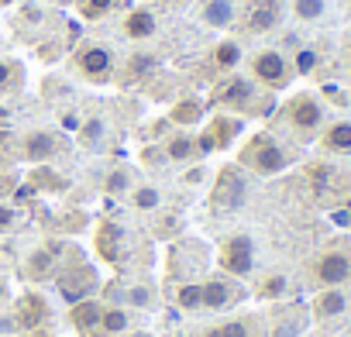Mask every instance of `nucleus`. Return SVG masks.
I'll return each instance as SVG.
<instances>
[{
    "label": "nucleus",
    "instance_id": "obj_1",
    "mask_svg": "<svg viewBox=\"0 0 351 337\" xmlns=\"http://www.w3.org/2000/svg\"><path fill=\"white\" fill-rule=\"evenodd\" d=\"M269 97H272V93L262 90L252 76H245V73H228V76L217 79V86H214V93H210V103H214L217 110L234 114V117H262V114L272 110V100H269Z\"/></svg>",
    "mask_w": 351,
    "mask_h": 337
},
{
    "label": "nucleus",
    "instance_id": "obj_2",
    "mask_svg": "<svg viewBox=\"0 0 351 337\" xmlns=\"http://www.w3.org/2000/svg\"><path fill=\"white\" fill-rule=\"evenodd\" d=\"M238 165L248 168V173H255V176H279L282 168L293 165V151L272 131H258L238 151Z\"/></svg>",
    "mask_w": 351,
    "mask_h": 337
},
{
    "label": "nucleus",
    "instance_id": "obj_3",
    "mask_svg": "<svg viewBox=\"0 0 351 337\" xmlns=\"http://www.w3.org/2000/svg\"><path fill=\"white\" fill-rule=\"evenodd\" d=\"M279 117H282V124L289 127V134L300 138V141L320 138V131H324V124H327V110H324V103H320L317 93H293V97L286 100V107H282Z\"/></svg>",
    "mask_w": 351,
    "mask_h": 337
},
{
    "label": "nucleus",
    "instance_id": "obj_4",
    "mask_svg": "<svg viewBox=\"0 0 351 337\" xmlns=\"http://www.w3.org/2000/svg\"><path fill=\"white\" fill-rule=\"evenodd\" d=\"M310 279L317 289H344L351 286V245L334 241L310 262Z\"/></svg>",
    "mask_w": 351,
    "mask_h": 337
},
{
    "label": "nucleus",
    "instance_id": "obj_5",
    "mask_svg": "<svg viewBox=\"0 0 351 337\" xmlns=\"http://www.w3.org/2000/svg\"><path fill=\"white\" fill-rule=\"evenodd\" d=\"M248 76H252L262 90L279 93V90H286V86L293 83L296 69H293V62H289L279 49H262V52L252 55V62H248Z\"/></svg>",
    "mask_w": 351,
    "mask_h": 337
},
{
    "label": "nucleus",
    "instance_id": "obj_6",
    "mask_svg": "<svg viewBox=\"0 0 351 337\" xmlns=\"http://www.w3.org/2000/svg\"><path fill=\"white\" fill-rule=\"evenodd\" d=\"M73 69L86 83H110L117 76V55L107 42H83L73 55Z\"/></svg>",
    "mask_w": 351,
    "mask_h": 337
},
{
    "label": "nucleus",
    "instance_id": "obj_7",
    "mask_svg": "<svg viewBox=\"0 0 351 337\" xmlns=\"http://www.w3.org/2000/svg\"><path fill=\"white\" fill-rule=\"evenodd\" d=\"M286 14V0H241L238 4V25L245 35H269L279 28Z\"/></svg>",
    "mask_w": 351,
    "mask_h": 337
},
{
    "label": "nucleus",
    "instance_id": "obj_8",
    "mask_svg": "<svg viewBox=\"0 0 351 337\" xmlns=\"http://www.w3.org/2000/svg\"><path fill=\"white\" fill-rule=\"evenodd\" d=\"M248 190H252V183L245 176V168L241 165H224L217 173L214 190H210V207L214 210H238V207H245Z\"/></svg>",
    "mask_w": 351,
    "mask_h": 337
},
{
    "label": "nucleus",
    "instance_id": "obj_9",
    "mask_svg": "<svg viewBox=\"0 0 351 337\" xmlns=\"http://www.w3.org/2000/svg\"><path fill=\"white\" fill-rule=\"evenodd\" d=\"M217 269L231 279H245L255 269V241L248 234H231L217 248Z\"/></svg>",
    "mask_w": 351,
    "mask_h": 337
},
{
    "label": "nucleus",
    "instance_id": "obj_10",
    "mask_svg": "<svg viewBox=\"0 0 351 337\" xmlns=\"http://www.w3.org/2000/svg\"><path fill=\"white\" fill-rule=\"evenodd\" d=\"M66 151V138L56 127H32L18 138V158L25 162H52Z\"/></svg>",
    "mask_w": 351,
    "mask_h": 337
},
{
    "label": "nucleus",
    "instance_id": "obj_11",
    "mask_svg": "<svg viewBox=\"0 0 351 337\" xmlns=\"http://www.w3.org/2000/svg\"><path fill=\"white\" fill-rule=\"evenodd\" d=\"M241 127H245V124H241V117H234V114H217V117H210V121L204 124V131L197 134L200 151L210 155V151H224V148H231V145L238 141Z\"/></svg>",
    "mask_w": 351,
    "mask_h": 337
},
{
    "label": "nucleus",
    "instance_id": "obj_12",
    "mask_svg": "<svg viewBox=\"0 0 351 337\" xmlns=\"http://www.w3.org/2000/svg\"><path fill=\"white\" fill-rule=\"evenodd\" d=\"M56 286L69 303H80V299H90V292L97 289V272L83 262H69L66 269H59Z\"/></svg>",
    "mask_w": 351,
    "mask_h": 337
},
{
    "label": "nucleus",
    "instance_id": "obj_13",
    "mask_svg": "<svg viewBox=\"0 0 351 337\" xmlns=\"http://www.w3.org/2000/svg\"><path fill=\"white\" fill-rule=\"evenodd\" d=\"M241 296H245L241 282L231 279V275H224V272L204 279V313H224V310H231Z\"/></svg>",
    "mask_w": 351,
    "mask_h": 337
},
{
    "label": "nucleus",
    "instance_id": "obj_14",
    "mask_svg": "<svg viewBox=\"0 0 351 337\" xmlns=\"http://www.w3.org/2000/svg\"><path fill=\"white\" fill-rule=\"evenodd\" d=\"M62 248L59 245H42V248H35L25 262H21V275L28 279V282H49V279H56L59 275V269H62Z\"/></svg>",
    "mask_w": 351,
    "mask_h": 337
},
{
    "label": "nucleus",
    "instance_id": "obj_15",
    "mask_svg": "<svg viewBox=\"0 0 351 337\" xmlns=\"http://www.w3.org/2000/svg\"><path fill=\"white\" fill-rule=\"evenodd\" d=\"M310 327V313L303 306H279L265 320V337H300Z\"/></svg>",
    "mask_w": 351,
    "mask_h": 337
},
{
    "label": "nucleus",
    "instance_id": "obj_16",
    "mask_svg": "<svg viewBox=\"0 0 351 337\" xmlns=\"http://www.w3.org/2000/svg\"><path fill=\"white\" fill-rule=\"evenodd\" d=\"M158 148H162L165 162H180V165H190V162L204 158V151H200V141H197V134H193L190 127L165 134V141H162Z\"/></svg>",
    "mask_w": 351,
    "mask_h": 337
},
{
    "label": "nucleus",
    "instance_id": "obj_17",
    "mask_svg": "<svg viewBox=\"0 0 351 337\" xmlns=\"http://www.w3.org/2000/svg\"><path fill=\"white\" fill-rule=\"evenodd\" d=\"M351 306V296L348 289H320L310 303V320H320V323H334L348 313Z\"/></svg>",
    "mask_w": 351,
    "mask_h": 337
},
{
    "label": "nucleus",
    "instance_id": "obj_18",
    "mask_svg": "<svg viewBox=\"0 0 351 337\" xmlns=\"http://www.w3.org/2000/svg\"><path fill=\"white\" fill-rule=\"evenodd\" d=\"M14 327L18 330H38L45 320H49V299L42 292H25L18 303H14Z\"/></svg>",
    "mask_w": 351,
    "mask_h": 337
},
{
    "label": "nucleus",
    "instance_id": "obj_19",
    "mask_svg": "<svg viewBox=\"0 0 351 337\" xmlns=\"http://www.w3.org/2000/svg\"><path fill=\"white\" fill-rule=\"evenodd\" d=\"M200 337H265V320L258 313H241V316H231V320L204 330Z\"/></svg>",
    "mask_w": 351,
    "mask_h": 337
},
{
    "label": "nucleus",
    "instance_id": "obj_20",
    "mask_svg": "<svg viewBox=\"0 0 351 337\" xmlns=\"http://www.w3.org/2000/svg\"><path fill=\"white\" fill-rule=\"evenodd\" d=\"M241 59H245L241 42L224 38V42H217V45L210 49V55H207V69H210L214 76H228V73H238Z\"/></svg>",
    "mask_w": 351,
    "mask_h": 337
},
{
    "label": "nucleus",
    "instance_id": "obj_21",
    "mask_svg": "<svg viewBox=\"0 0 351 337\" xmlns=\"http://www.w3.org/2000/svg\"><path fill=\"white\" fill-rule=\"evenodd\" d=\"M124 245H128V234H124V227L121 224H114V221H104L100 224V231H97V251L107 258V262H121L124 258Z\"/></svg>",
    "mask_w": 351,
    "mask_h": 337
},
{
    "label": "nucleus",
    "instance_id": "obj_22",
    "mask_svg": "<svg viewBox=\"0 0 351 337\" xmlns=\"http://www.w3.org/2000/svg\"><path fill=\"white\" fill-rule=\"evenodd\" d=\"M100 313H104L100 299H80V303H73L69 320L83 337H100Z\"/></svg>",
    "mask_w": 351,
    "mask_h": 337
},
{
    "label": "nucleus",
    "instance_id": "obj_23",
    "mask_svg": "<svg viewBox=\"0 0 351 337\" xmlns=\"http://www.w3.org/2000/svg\"><path fill=\"white\" fill-rule=\"evenodd\" d=\"M124 35L131 38V42H148V38H155V32H158V18L148 11V8H134V11H128L124 14Z\"/></svg>",
    "mask_w": 351,
    "mask_h": 337
},
{
    "label": "nucleus",
    "instance_id": "obj_24",
    "mask_svg": "<svg viewBox=\"0 0 351 337\" xmlns=\"http://www.w3.org/2000/svg\"><path fill=\"white\" fill-rule=\"evenodd\" d=\"M200 21L207 28H231L238 21V0H204Z\"/></svg>",
    "mask_w": 351,
    "mask_h": 337
},
{
    "label": "nucleus",
    "instance_id": "obj_25",
    "mask_svg": "<svg viewBox=\"0 0 351 337\" xmlns=\"http://www.w3.org/2000/svg\"><path fill=\"white\" fill-rule=\"evenodd\" d=\"M320 148L330 151V155H351V121H334V124H324L320 131Z\"/></svg>",
    "mask_w": 351,
    "mask_h": 337
},
{
    "label": "nucleus",
    "instance_id": "obj_26",
    "mask_svg": "<svg viewBox=\"0 0 351 337\" xmlns=\"http://www.w3.org/2000/svg\"><path fill=\"white\" fill-rule=\"evenodd\" d=\"M204 110H207V103H204L200 97H183L180 103L169 110V124H176V127H193V124L204 121Z\"/></svg>",
    "mask_w": 351,
    "mask_h": 337
},
{
    "label": "nucleus",
    "instance_id": "obj_27",
    "mask_svg": "<svg viewBox=\"0 0 351 337\" xmlns=\"http://www.w3.org/2000/svg\"><path fill=\"white\" fill-rule=\"evenodd\" d=\"M172 303L180 306L183 313H204V282L197 279H183L172 292Z\"/></svg>",
    "mask_w": 351,
    "mask_h": 337
},
{
    "label": "nucleus",
    "instance_id": "obj_28",
    "mask_svg": "<svg viewBox=\"0 0 351 337\" xmlns=\"http://www.w3.org/2000/svg\"><path fill=\"white\" fill-rule=\"evenodd\" d=\"M131 330V313L117 303H104V313H100V337H121Z\"/></svg>",
    "mask_w": 351,
    "mask_h": 337
},
{
    "label": "nucleus",
    "instance_id": "obj_29",
    "mask_svg": "<svg viewBox=\"0 0 351 337\" xmlns=\"http://www.w3.org/2000/svg\"><path fill=\"white\" fill-rule=\"evenodd\" d=\"M114 299H117V306L124 303V306H134V310H148V306L155 303V286H152V282H131V286H124Z\"/></svg>",
    "mask_w": 351,
    "mask_h": 337
},
{
    "label": "nucleus",
    "instance_id": "obj_30",
    "mask_svg": "<svg viewBox=\"0 0 351 337\" xmlns=\"http://www.w3.org/2000/svg\"><path fill=\"white\" fill-rule=\"evenodd\" d=\"M21 83H25V69H21V62H14V59H0V97L14 93Z\"/></svg>",
    "mask_w": 351,
    "mask_h": 337
},
{
    "label": "nucleus",
    "instance_id": "obj_31",
    "mask_svg": "<svg viewBox=\"0 0 351 337\" xmlns=\"http://www.w3.org/2000/svg\"><path fill=\"white\" fill-rule=\"evenodd\" d=\"M131 207L134 210H141V214H152V210H158L162 207V193H158V186H131Z\"/></svg>",
    "mask_w": 351,
    "mask_h": 337
},
{
    "label": "nucleus",
    "instance_id": "obj_32",
    "mask_svg": "<svg viewBox=\"0 0 351 337\" xmlns=\"http://www.w3.org/2000/svg\"><path fill=\"white\" fill-rule=\"evenodd\" d=\"M286 292H289V279L282 272H272V275H265L258 282V296L262 299H286Z\"/></svg>",
    "mask_w": 351,
    "mask_h": 337
},
{
    "label": "nucleus",
    "instance_id": "obj_33",
    "mask_svg": "<svg viewBox=\"0 0 351 337\" xmlns=\"http://www.w3.org/2000/svg\"><path fill=\"white\" fill-rule=\"evenodd\" d=\"M324 14H327V0H293L296 21H320Z\"/></svg>",
    "mask_w": 351,
    "mask_h": 337
},
{
    "label": "nucleus",
    "instance_id": "obj_34",
    "mask_svg": "<svg viewBox=\"0 0 351 337\" xmlns=\"http://www.w3.org/2000/svg\"><path fill=\"white\" fill-rule=\"evenodd\" d=\"M134 186V179H131V168H124V165H117L114 173L104 179V193H110V197H121V193H128Z\"/></svg>",
    "mask_w": 351,
    "mask_h": 337
},
{
    "label": "nucleus",
    "instance_id": "obj_35",
    "mask_svg": "<svg viewBox=\"0 0 351 337\" xmlns=\"http://www.w3.org/2000/svg\"><path fill=\"white\" fill-rule=\"evenodd\" d=\"M104 121L100 117H90V121H83V127H80V141L86 145V148H100L104 145Z\"/></svg>",
    "mask_w": 351,
    "mask_h": 337
},
{
    "label": "nucleus",
    "instance_id": "obj_36",
    "mask_svg": "<svg viewBox=\"0 0 351 337\" xmlns=\"http://www.w3.org/2000/svg\"><path fill=\"white\" fill-rule=\"evenodd\" d=\"M117 4H121V0H80V14L97 21V18H107Z\"/></svg>",
    "mask_w": 351,
    "mask_h": 337
},
{
    "label": "nucleus",
    "instance_id": "obj_37",
    "mask_svg": "<svg viewBox=\"0 0 351 337\" xmlns=\"http://www.w3.org/2000/svg\"><path fill=\"white\" fill-rule=\"evenodd\" d=\"M155 66H158V59H155V55H134V59L128 62L124 76H128V79H145V76H152V73H155Z\"/></svg>",
    "mask_w": 351,
    "mask_h": 337
},
{
    "label": "nucleus",
    "instance_id": "obj_38",
    "mask_svg": "<svg viewBox=\"0 0 351 337\" xmlns=\"http://www.w3.org/2000/svg\"><path fill=\"white\" fill-rule=\"evenodd\" d=\"M18 221H21V214H18L14 207L0 203V231H14V227H18Z\"/></svg>",
    "mask_w": 351,
    "mask_h": 337
},
{
    "label": "nucleus",
    "instance_id": "obj_39",
    "mask_svg": "<svg viewBox=\"0 0 351 337\" xmlns=\"http://www.w3.org/2000/svg\"><path fill=\"white\" fill-rule=\"evenodd\" d=\"M8 296H11V289H8V279L0 275V303H8Z\"/></svg>",
    "mask_w": 351,
    "mask_h": 337
},
{
    "label": "nucleus",
    "instance_id": "obj_40",
    "mask_svg": "<svg viewBox=\"0 0 351 337\" xmlns=\"http://www.w3.org/2000/svg\"><path fill=\"white\" fill-rule=\"evenodd\" d=\"M21 337H56V334H49V330H42V327H38V330H25Z\"/></svg>",
    "mask_w": 351,
    "mask_h": 337
},
{
    "label": "nucleus",
    "instance_id": "obj_41",
    "mask_svg": "<svg viewBox=\"0 0 351 337\" xmlns=\"http://www.w3.org/2000/svg\"><path fill=\"white\" fill-rule=\"evenodd\" d=\"M204 179V168H193V173H186V183H200Z\"/></svg>",
    "mask_w": 351,
    "mask_h": 337
},
{
    "label": "nucleus",
    "instance_id": "obj_42",
    "mask_svg": "<svg viewBox=\"0 0 351 337\" xmlns=\"http://www.w3.org/2000/svg\"><path fill=\"white\" fill-rule=\"evenodd\" d=\"M121 337H152V334H145V330H138V334H121Z\"/></svg>",
    "mask_w": 351,
    "mask_h": 337
},
{
    "label": "nucleus",
    "instance_id": "obj_43",
    "mask_svg": "<svg viewBox=\"0 0 351 337\" xmlns=\"http://www.w3.org/2000/svg\"><path fill=\"white\" fill-rule=\"evenodd\" d=\"M8 4H14V0H0V8H8Z\"/></svg>",
    "mask_w": 351,
    "mask_h": 337
}]
</instances>
